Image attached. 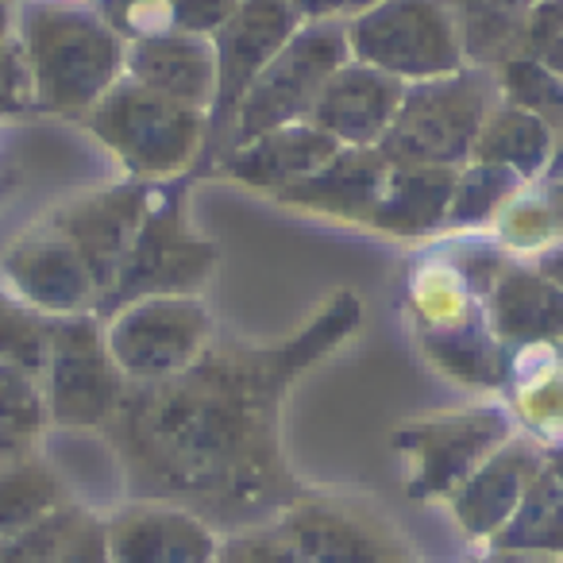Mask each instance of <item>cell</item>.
<instances>
[{
	"mask_svg": "<svg viewBox=\"0 0 563 563\" xmlns=\"http://www.w3.org/2000/svg\"><path fill=\"white\" fill-rule=\"evenodd\" d=\"M27 70L47 109H93L124 63L120 43L97 16L58 4H35L24 12Z\"/></svg>",
	"mask_w": 563,
	"mask_h": 563,
	"instance_id": "1",
	"label": "cell"
},
{
	"mask_svg": "<svg viewBox=\"0 0 563 563\" xmlns=\"http://www.w3.org/2000/svg\"><path fill=\"white\" fill-rule=\"evenodd\" d=\"M490 78L486 74H444L401 97L390 132L378 151L394 166H452L467 158L478 132L490 120Z\"/></svg>",
	"mask_w": 563,
	"mask_h": 563,
	"instance_id": "2",
	"label": "cell"
},
{
	"mask_svg": "<svg viewBox=\"0 0 563 563\" xmlns=\"http://www.w3.org/2000/svg\"><path fill=\"white\" fill-rule=\"evenodd\" d=\"M347 47H352L347 32L332 20H317L306 32H294V40L271 58V66L251 81L243 101L235 104L232 147L306 120L329 78L347 63Z\"/></svg>",
	"mask_w": 563,
	"mask_h": 563,
	"instance_id": "3",
	"label": "cell"
},
{
	"mask_svg": "<svg viewBox=\"0 0 563 563\" xmlns=\"http://www.w3.org/2000/svg\"><path fill=\"white\" fill-rule=\"evenodd\" d=\"M355 58L394 78H444L460 70V27L444 0H378L347 27Z\"/></svg>",
	"mask_w": 563,
	"mask_h": 563,
	"instance_id": "4",
	"label": "cell"
},
{
	"mask_svg": "<svg viewBox=\"0 0 563 563\" xmlns=\"http://www.w3.org/2000/svg\"><path fill=\"white\" fill-rule=\"evenodd\" d=\"M89 124L143 174H170L186 166L201 140V112L135 81L112 86L93 104Z\"/></svg>",
	"mask_w": 563,
	"mask_h": 563,
	"instance_id": "5",
	"label": "cell"
},
{
	"mask_svg": "<svg viewBox=\"0 0 563 563\" xmlns=\"http://www.w3.org/2000/svg\"><path fill=\"white\" fill-rule=\"evenodd\" d=\"M47 409L58 424H97L120 406V367L89 317L51 324Z\"/></svg>",
	"mask_w": 563,
	"mask_h": 563,
	"instance_id": "6",
	"label": "cell"
},
{
	"mask_svg": "<svg viewBox=\"0 0 563 563\" xmlns=\"http://www.w3.org/2000/svg\"><path fill=\"white\" fill-rule=\"evenodd\" d=\"M209 321L189 298H147L117 317L109 332V352L120 371L158 378L186 367L201 347Z\"/></svg>",
	"mask_w": 563,
	"mask_h": 563,
	"instance_id": "7",
	"label": "cell"
},
{
	"mask_svg": "<svg viewBox=\"0 0 563 563\" xmlns=\"http://www.w3.org/2000/svg\"><path fill=\"white\" fill-rule=\"evenodd\" d=\"M294 32H298V12L290 9V0H240L232 20L212 35L220 74L217 104H212L217 117H232L251 81L294 40Z\"/></svg>",
	"mask_w": 563,
	"mask_h": 563,
	"instance_id": "8",
	"label": "cell"
},
{
	"mask_svg": "<svg viewBox=\"0 0 563 563\" xmlns=\"http://www.w3.org/2000/svg\"><path fill=\"white\" fill-rule=\"evenodd\" d=\"M401 97H406L401 78L375 70L367 63H344L321 89L309 117L332 140L371 147V143H383V135L390 132Z\"/></svg>",
	"mask_w": 563,
	"mask_h": 563,
	"instance_id": "9",
	"label": "cell"
},
{
	"mask_svg": "<svg viewBox=\"0 0 563 563\" xmlns=\"http://www.w3.org/2000/svg\"><path fill=\"white\" fill-rule=\"evenodd\" d=\"M143 205H147V194L128 186V189H109L101 197H89V201L74 205L70 212L58 217V232L86 258L101 294L112 290V282L120 278L135 240H140V228L147 220Z\"/></svg>",
	"mask_w": 563,
	"mask_h": 563,
	"instance_id": "10",
	"label": "cell"
},
{
	"mask_svg": "<svg viewBox=\"0 0 563 563\" xmlns=\"http://www.w3.org/2000/svg\"><path fill=\"white\" fill-rule=\"evenodd\" d=\"M124 70L135 86L163 93L189 109H209L217 104L220 74H217V51L201 35L166 32L135 40L124 55Z\"/></svg>",
	"mask_w": 563,
	"mask_h": 563,
	"instance_id": "11",
	"label": "cell"
},
{
	"mask_svg": "<svg viewBox=\"0 0 563 563\" xmlns=\"http://www.w3.org/2000/svg\"><path fill=\"white\" fill-rule=\"evenodd\" d=\"M212 263V251L201 243H189L178 235L174 224V212L143 220L140 240H135L132 255H128L120 278L112 282V290L104 298L117 306V301H132L140 294H174L189 290L205 278Z\"/></svg>",
	"mask_w": 563,
	"mask_h": 563,
	"instance_id": "12",
	"label": "cell"
},
{
	"mask_svg": "<svg viewBox=\"0 0 563 563\" xmlns=\"http://www.w3.org/2000/svg\"><path fill=\"white\" fill-rule=\"evenodd\" d=\"M4 266H9V278L16 282V290L32 306L51 309V313H78L97 290L86 258L63 232L20 243Z\"/></svg>",
	"mask_w": 563,
	"mask_h": 563,
	"instance_id": "13",
	"label": "cell"
},
{
	"mask_svg": "<svg viewBox=\"0 0 563 563\" xmlns=\"http://www.w3.org/2000/svg\"><path fill=\"white\" fill-rule=\"evenodd\" d=\"M340 140H332L329 132H321L317 124H286L274 132L258 135V140L243 143L228 158V170L247 186H271V189H290L301 178L321 170L329 158L340 155Z\"/></svg>",
	"mask_w": 563,
	"mask_h": 563,
	"instance_id": "14",
	"label": "cell"
},
{
	"mask_svg": "<svg viewBox=\"0 0 563 563\" xmlns=\"http://www.w3.org/2000/svg\"><path fill=\"white\" fill-rule=\"evenodd\" d=\"M390 170H394V163L378 147H344L317 174L301 178L298 186L282 189V201L340 212V217L371 220L378 201H383Z\"/></svg>",
	"mask_w": 563,
	"mask_h": 563,
	"instance_id": "15",
	"label": "cell"
},
{
	"mask_svg": "<svg viewBox=\"0 0 563 563\" xmlns=\"http://www.w3.org/2000/svg\"><path fill=\"white\" fill-rule=\"evenodd\" d=\"M112 563H212L217 540L181 509H135L109 529Z\"/></svg>",
	"mask_w": 563,
	"mask_h": 563,
	"instance_id": "16",
	"label": "cell"
},
{
	"mask_svg": "<svg viewBox=\"0 0 563 563\" xmlns=\"http://www.w3.org/2000/svg\"><path fill=\"white\" fill-rule=\"evenodd\" d=\"M455 174L448 166H394L375 209V224L398 235H421L452 209Z\"/></svg>",
	"mask_w": 563,
	"mask_h": 563,
	"instance_id": "17",
	"label": "cell"
},
{
	"mask_svg": "<svg viewBox=\"0 0 563 563\" xmlns=\"http://www.w3.org/2000/svg\"><path fill=\"white\" fill-rule=\"evenodd\" d=\"M460 27L463 51L478 63L517 58V43L525 40L532 0H444Z\"/></svg>",
	"mask_w": 563,
	"mask_h": 563,
	"instance_id": "18",
	"label": "cell"
},
{
	"mask_svg": "<svg viewBox=\"0 0 563 563\" xmlns=\"http://www.w3.org/2000/svg\"><path fill=\"white\" fill-rule=\"evenodd\" d=\"M494 317H498L501 336L537 340L552 336L563 329V290L532 274H509L494 298Z\"/></svg>",
	"mask_w": 563,
	"mask_h": 563,
	"instance_id": "19",
	"label": "cell"
},
{
	"mask_svg": "<svg viewBox=\"0 0 563 563\" xmlns=\"http://www.w3.org/2000/svg\"><path fill=\"white\" fill-rule=\"evenodd\" d=\"M63 501L58 478L40 460H16L0 467V537H16L32 529Z\"/></svg>",
	"mask_w": 563,
	"mask_h": 563,
	"instance_id": "20",
	"label": "cell"
},
{
	"mask_svg": "<svg viewBox=\"0 0 563 563\" xmlns=\"http://www.w3.org/2000/svg\"><path fill=\"white\" fill-rule=\"evenodd\" d=\"M548 124L537 120L532 112L525 109H501L494 112L490 120L483 124L475 143V155L483 163L494 166H509V170H537L548 155Z\"/></svg>",
	"mask_w": 563,
	"mask_h": 563,
	"instance_id": "21",
	"label": "cell"
},
{
	"mask_svg": "<svg viewBox=\"0 0 563 563\" xmlns=\"http://www.w3.org/2000/svg\"><path fill=\"white\" fill-rule=\"evenodd\" d=\"M521 475H525V467L517 455H501V460H494L486 471H478L467 483V490L460 494V501H455L463 525L475 532L494 529V525L514 509L517 490H521Z\"/></svg>",
	"mask_w": 563,
	"mask_h": 563,
	"instance_id": "22",
	"label": "cell"
},
{
	"mask_svg": "<svg viewBox=\"0 0 563 563\" xmlns=\"http://www.w3.org/2000/svg\"><path fill=\"white\" fill-rule=\"evenodd\" d=\"M290 540L309 563H378V552L363 532L332 517L301 514L290 525Z\"/></svg>",
	"mask_w": 563,
	"mask_h": 563,
	"instance_id": "23",
	"label": "cell"
},
{
	"mask_svg": "<svg viewBox=\"0 0 563 563\" xmlns=\"http://www.w3.org/2000/svg\"><path fill=\"white\" fill-rule=\"evenodd\" d=\"M501 89L517 109L544 124H563V78L537 58H509L501 66Z\"/></svg>",
	"mask_w": 563,
	"mask_h": 563,
	"instance_id": "24",
	"label": "cell"
},
{
	"mask_svg": "<svg viewBox=\"0 0 563 563\" xmlns=\"http://www.w3.org/2000/svg\"><path fill=\"white\" fill-rule=\"evenodd\" d=\"M0 363L27 375H40L51 363V324L9 298H0Z\"/></svg>",
	"mask_w": 563,
	"mask_h": 563,
	"instance_id": "25",
	"label": "cell"
},
{
	"mask_svg": "<svg viewBox=\"0 0 563 563\" xmlns=\"http://www.w3.org/2000/svg\"><path fill=\"white\" fill-rule=\"evenodd\" d=\"M43 417H47V401L35 386V375L0 363V432L20 444L32 432H40Z\"/></svg>",
	"mask_w": 563,
	"mask_h": 563,
	"instance_id": "26",
	"label": "cell"
},
{
	"mask_svg": "<svg viewBox=\"0 0 563 563\" xmlns=\"http://www.w3.org/2000/svg\"><path fill=\"white\" fill-rule=\"evenodd\" d=\"M81 529V517L74 509H55L32 529L16 532V537H0V563H55L66 540Z\"/></svg>",
	"mask_w": 563,
	"mask_h": 563,
	"instance_id": "27",
	"label": "cell"
},
{
	"mask_svg": "<svg viewBox=\"0 0 563 563\" xmlns=\"http://www.w3.org/2000/svg\"><path fill=\"white\" fill-rule=\"evenodd\" d=\"M517 186V174L509 166H494V163H478L475 170H467L463 178H455V194H452V209L448 217L455 224H471V220H483L486 212H494V205Z\"/></svg>",
	"mask_w": 563,
	"mask_h": 563,
	"instance_id": "28",
	"label": "cell"
},
{
	"mask_svg": "<svg viewBox=\"0 0 563 563\" xmlns=\"http://www.w3.org/2000/svg\"><path fill=\"white\" fill-rule=\"evenodd\" d=\"M501 544H563V490L552 475L540 478L525 514L514 529L501 537Z\"/></svg>",
	"mask_w": 563,
	"mask_h": 563,
	"instance_id": "29",
	"label": "cell"
},
{
	"mask_svg": "<svg viewBox=\"0 0 563 563\" xmlns=\"http://www.w3.org/2000/svg\"><path fill=\"white\" fill-rule=\"evenodd\" d=\"M432 355H437L448 371H455V375H463V378H478V383H490L494 378V352L475 332L437 336L432 340Z\"/></svg>",
	"mask_w": 563,
	"mask_h": 563,
	"instance_id": "30",
	"label": "cell"
},
{
	"mask_svg": "<svg viewBox=\"0 0 563 563\" xmlns=\"http://www.w3.org/2000/svg\"><path fill=\"white\" fill-rule=\"evenodd\" d=\"M112 27L135 32V40L147 35H166V27H174V0H109Z\"/></svg>",
	"mask_w": 563,
	"mask_h": 563,
	"instance_id": "31",
	"label": "cell"
},
{
	"mask_svg": "<svg viewBox=\"0 0 563 563\" xmlns=\"http://www.w3.org/2000/svg\"><path fill=\"white\" fill-rule=\"evenodd\" d=\"M240 0H174V27L186 35H217Z\"/></svg>",
	"mask_w": 563,
	"mask_h": 563,
	"instance_id": "32",
	"label": "cell"
},
{
	"mask_svg": "<svg viewBox=\"0 0 563 563\" xmlns=\"http://www.w3.org/2000/svg\"><path fill=\"white\" fill-rule=\"evenodd\" d=\"M55 563H112L109 532H104L101 525H86V521H81V529L74 532L70 540H66V548L58 552Z\"/></svg>",
	"mask_w": 563,
	"mask_h": 563,
	"instance_id": "33",
	"label": "cell"
},
{
	"mask_svg": "<svg viewBox=\"0 0 563 563\" xmlns=\"http://www.w3.org/2000/svg\"><path fill=\"white\" fill-rule=\"evenodd\" d=\"M224 563H298L286 548L266 544V540H247V544H232L224 552Z\"/></svg>",
	"mask_w": 563,
	"mask_h": 563,
	"instance_id": "34",
	"label": "cell"
},
{
	"mask_svg": "<svg viewBox=\"0 0 563 563\" xmlns=\"http://www.w3.org/2000/svg\"><path fill=\"white\" fill-rule=\"evenodd\" d=\"M347 4H352V0H290V9L309 20H332L340 9H347Z\"/></svg>",
	"mask_w": 563,
	"mask_h": 563,
	"instance_id": "35",
	"label": "cell"
},
{
	"mask_svg": "<svg viewBox=\"0 0 563 563\" xmlns=\"http://www.w3.org/2000/svg\"><path fill=\"white\" fill-rule=\"evenodd\" d=\"M548 274H552V278L563 286V251H560V255H552V258H548Z\"/></svg>",
	"mask_w": 563,
	"mask_h": 563,
	"instance_id": "36",
	"label": "cell"
},
{
	"mask_svg": "<svg viewBox=\"0 0 563 563\" xmlns=\"http://www.w3.org/2000/svg\"><path fill=\"white\" fill-rule=\"evenodd\" d=\"M12 448H16V440H9L4 432H0V452H12Z\"/></svg>",
	"mask_w": 563,
	"mask_h": 563,
	"instance_id": "37",
	"label": "cell"
},
{
	"mask_svg": "<svg viewBox=\"0 0 563 563\" xmlns=\"http://www.w3.org/2000/svg\"><path fill=\"white\" fill-rule=\"evenodd\" d=\"M552 174H555V178H563V151H560V155H555V166H552Z\"/></svg>",
	"mask_w": 563,
	"mask_h": 563,
	"instance_id": "38",
	"label": "cell"
},
{
	"mask_svg": "<svg viewBox=\"0 0 563 563\" xmlns=\"http://www.w3.org/2000/svg\"><path fill=\"white\" fill-rule=\"evenodd\" d=\"M352 4H367V9H371V4H378V0H352Z\"/></svg>",
	"mask_w": 563,
	"mask_h": 563,
	"instance_id": "39",
	"label": "cell"
},
{
	"mask_svg": "<svg viewBox=\"0 0 563 563\" xmlns=\"http://www.w3.org/2000/svg\"><path fill=\"white\" fill-rule=\"evenodd\" d=\"M4 455H9V452H0V467H4Z\"/></svg>",
	"mask_w": 563,
	"mask_h": 563,
	"instance_id": "40",
	"label": "cell"
}]
</instances>
